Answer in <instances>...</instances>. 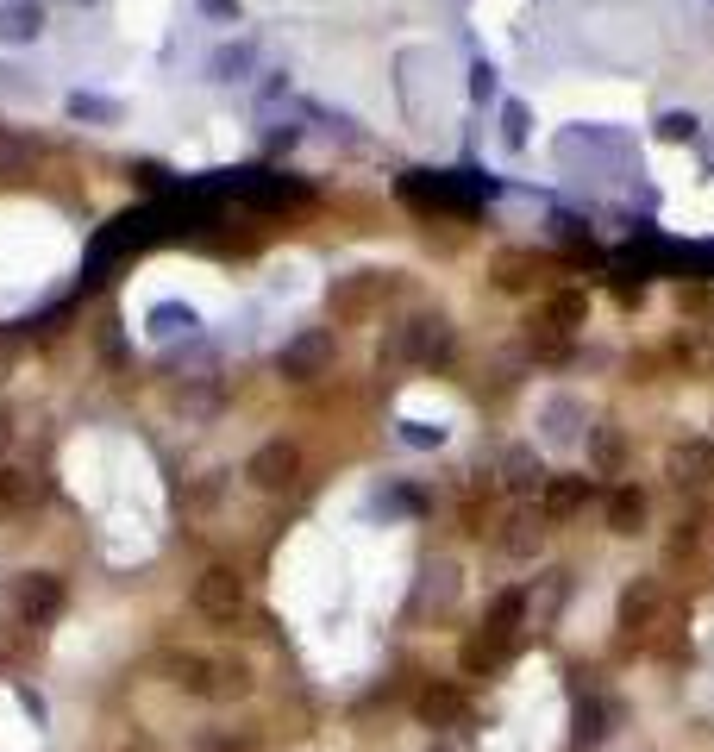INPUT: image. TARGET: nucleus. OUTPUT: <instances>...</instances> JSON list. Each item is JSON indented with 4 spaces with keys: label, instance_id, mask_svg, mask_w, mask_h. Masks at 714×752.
Returning a JSON list of instances; mask_svg holds the SVG:
<instances>
[{
    "label": "nucleus",
    "instance_id": "12",
    "mask_svg": "<svg viewBox=\"0 0 714 752\" xmlns=\"http://www.w3.org/2000/svg\"><path fill=\"white\" fill-rule=\"evenodd\" d=\"M652 608H658V596H652V590H639V583H633V590H627V621H646Z\"/></svg>",
    "mask_w": 714,
    "mask_h": 752
},
{
    "label": "nucleus",
    "instance_id": "14",
    "mask_svg": "<svg viewBox=\"0 0 714 752\" xmlns=\"http://www.w3.org/2000/svg\"><path fill=\"white\" fill-rule=\"evenodd\" d=\"M577 721H583V727H577V740H583V746H589V740H602V734H608V727H602V709H583Z\"/></svg>",
    "mask_w": 714,
    "mask_h": 752
},
{
    "label": "nucleus",
    "instance_id": "13",
    "mask_svg": "<svg viewBox=\"0 0 714 752\" xmlns=\"http://www.w3.org/2000/svg\"><path fill=\"white\" fill-rule=\"evenodd\" d=\"M69 113H88V120H113V107H107V101H94V94H76V101H69Z\"/></svg>",
    "mask_w": 714,
    "mask_h": 752
},
{
    "label": "nucleus",
    "instance_id": "11",
    "mask_svg": "<svg viewBox=\"0 0 714 752\" xmlns=\"http://www.w3.org/2000/svg\"><path fill=\"white\" fill-rule=\"evenodd\" d=\"M26 496H32V483H19V470H0V514L19 508Z\"/></svg>",
    "mask_w": 714,
    "mask_h": 752
},
{
    "label": "nucleus",
    "instance_id": "17",
    "mask_svg": "<svg viewBox=\"0 0 714 752\" xmlns=\"http://www.w3.org/2000/svg\"><path fill=\"white\" fill-rule=\"evenodd\" d=\"M207 7H213V13H238V7H232V0H207Z\"/></svg>",
    "mask_w": 714,
    "mask_h": 752
},
{
    "label": "nucleus",
    "instance_id": "16",
    "mask_svg": "<svg viewBox=\"0 0 714 752\" xmlns=\"http://www.w3.org/2000/svg\"><path fill=\"white\" fill-rule=\"evenodd\" d=\"M157 326H163V333H176V326H188V314H182V308H163Z\"/></svg>",
    "mask_w": 714,
    "mask_h": 752
},
{
    "label": "nucleus",
    "instance_id": "6",
    "mask_svg": "<svg viewBox=\"0 0 714 752\" xmlns=\"http://www.w3.org/2000/svg\"><path fill=\"white\" fill-rule=\"evenodd\" d=\"M583 496H589V477H558L552 489H545V514H552V521H564V514L583 508Z\"/></svg>",
    "mask_w": 714,
    "mask_h": 752
},
{
    "label": "nucleus",
    "instance_id": "18",
    "mask_svg": "<svg viewBox=\"0 0 714 752\" xmlns=\"http://www.w3.org/2000/svg\"><path fill=\"white\" fill-rule=\"evenodd\" d=\"M0 439H7V414H0Z\"/></svg>",
    "mask_w": 714,
    "mask_h": 752
},
{
    "label": "nucleus",
    "instance_id": "7",
    "mask_svg": "<svg viewBox=\"0 0 714 752\" xmlns=\"http://www.w3.org/2000/svg\"><path fill=\"white\" fill-rule=\"evenodd\" d=\"M314 364H326V333H307L295 351H282V376H307Z\"/></svg>",
    "mask_w": 714,
    "mask_h": 752
},
{
    "label": "nucleus",
    "instance_id": "10",
    "mask_svg": "<svg viewBox=\"0 0 714 752\" xmlns=\"http://www.w3.org/2000/svg\"><path fill=\"white\" fill-rule=\"evenodd\" d=\"M420 715L426 721H451V715H458V690H426L420 696Z\"/></svg>",
    "mask_w": 714,
    "mask_h": 752
},
{
    "label": "nucleus",
    "instance_id": "2",
    "mask_svg": "<svg viewBox=\"0 0 714 752\" xmlns=\"http://www.w3.org/2000/svg\"><path fill=\"white\" fill-rule=\"evenodd\" d=\"M195 608L207 621H238L245 615V583H238L226 564H213V571H201V583H195Z\"/></svg>",
    "mask_w": 714,
    "mask_h": 752
},
{
    "label": "nucleus",
    "instance_id": "4",
    "mask_svg": "<svg viewBox=\"0 0 714 752\" xmlns=\"http://www.w3.org/2000/svg\"><path fill=\"white\" fill-rule=\"evenodd\" d=\"M295 470H301V452L289 439H270V445H257V458H251V483L257 489H289Z\"/></svg>",
    "mask_w": 714,
    "mask_h": 752
},
{
    "label": "nucleus",
    "instance_id": "9",
    "mask_svg": "<svg viewBox=\"0 0 714 752\" xmlns=\"http://www.w3.org/2000/svg\"><path fill=\"white\" fill-rule=\"evenodd\" d=\"M608 521H614V533H639V521H646V502H639L633 489H621V496H614V508H608Z\"/></svg>",
    "mask_w": 714,
    "mask_h": 752
},
{
    "label": "nucleus",
    "instance_id": "1",
    "mask_svg": "<svg viewBox=\"0 0 714 752\" xmlns=\"http://www.w3.org/2000/svg\"><path fill=\"white\" fill-rule=\"evenodd\" d=\"M170 220H176L170 207H132V214L107 220V226H101V239L88 245V282H101L113 257H119V264H126L132 251H145L151 239H163V232H170Z\"/></svg>",
    "mask_w": 714,
    "mask_h": 752
},
{
    "label": "nucleus",
    "instance_id": "8",
    "mask_svg": "<svg viewBox=\"0 0 714 752\" xmlns=\"http://www.w3.org/2000/svg\"><path fill=\"white\" fill-rule=\"evenodd\" d=\"M671 470H677L683 483H689V477H708V470H714V445H677V452H671Z\"/></svg>",
    "mask_w": 714,
    "mask_h": 752
},
{
    "label": "nucleus",
    "instance_id": "3",
    "mask_svg": "<svg viewBox=\"0 0 714 752\" xmlns=\"http://www.w3.org/2000/svg\"><path fill=\"white\" fill-rule=\"evenodd\" d=\"M13 608H19V621H32V627L57 621V608H63V583H57L51 571H26V577L13 583Z\"/></svg>",
    "mask_w": 714,
    "mask_h": 752
},
{
    "label": "nucleus",
    "instance_id": "15",
    "mask_svg": "<svg viewBox=\"0 0 714 752\" xmlns=\"http://www.w3.org/2000/svg\"><path fill=\"white\" fill-rule=\"evenodd\" d=\"M508 470H514V483H533V458H527V452H514Z\"/></svg>",
    "mask_w": 714,
    "mask_h": 752
},
{
    "label": "nucleus",
    "instance_id": "5",
    "mask_svg": "<svg viewBox=\"0 0 714 752\" xmlns=\"http://www.w3.org/2000/svg\"><path fill=\"white\" fill-rule=\"evenodd\" d=\"M38 26H44V13L32 7V0H13V7H0V38H7V44L38 38Z\"/></svg>",
    "mask_w": 714,
    "mask_h": 752
}]
</instances>
